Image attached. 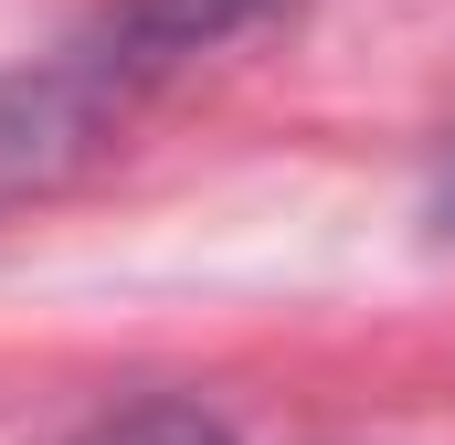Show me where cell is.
I'll return each instance as SVG.
<instances>
[{"label":"cell","mask_w":455,"mask_h":445,"mask_svg":"<svg viewBox=\"0 0 455 445\" xmlns=\"http://www.w3.org/2000/svg\"><path fill=\"white\" fill-rule=\"evenodd\" d=\"M286 0H107L64 43H43L32 64H11L0 75V213L53 202L64 181H85L148 117V96L170 75H191L202 53L243 43Z\"/></svg>","instance_id":"obj_1"},{"label":"cell","mask_w":455,"mask_h":445,"mask_svg":"<svg viewBox=\"0 0 455 445\" xmlns=\"http://www.w3.org/2000/svg\"><path fill=\"white\" fill-rule=\"evenodd\" d=\"M75 445H233V425H223V414H202V403H180V392H148V403L96 414Z\"/></svg>","instance_id":"obj_2"},{"label":"cell","mask_w":455,"mask_h":445,"mask_svg":"<svg viewBox=\"0 0 455 445\" xmlns=\"http://www.w3.org/2000/svg\"><path fill=\"white\" fill-rule=\"evenodd\" d=\"M435 233L455 244V138H445V170H435Z\"/></svg>","instance_id":"obj_3"}]
</instances>
